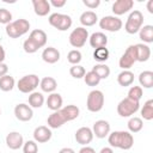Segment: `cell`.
I'll use <instances>...</instances> for the list:
<instances>
[{
    "label": "cell",
    "instance_id": "cell-46",
    "mask_svg": "<svg viewBox=\"0 0 153 153\" xmlns=\"http://www.w3.org/2000/svg\"><path fill=\"white\" fill-rule=\"evenodd\" d=\"M79 153H96V151L90 146H82L79 151Z\"/></svg>",
    "mask_w": 153,
    "mask_h": 153
},
{
    "label": "cell",
    "instance_id": "cell-2",
    "mask_svg": "<svg viewBox=\"0 0 153 153\" xmlns=\"http://www.w3.org/2000/svg\"><path fill=\"white\" fill-rule=\"evenodd\" d=\"M5 30H6V35L8 37H11V38H19L23 35H25L26 32H29L30 23H29V20L20 18V19L13 20L10 24H7Z\"/></svg>",
    "mask_w": 153,
    "mask_h": 153
},
{
    "label": "cell",
    "instance_id": "cell-10",
    "mask_svg": "<svg viewBox=\"0 0 153 153\" xmlns=\"http://www.w3.org/2000/svg\"><path fill=\"white\" fill-rule=\"evenodd\" d=\"M136 62V51H135V45H129L126 51L123 53V55L120 57L118 61V66L120 68H122L123 71L129 69L130 67H133V65Z\"/></svg>",
    "mask_w": 153,
    "mask_h": 153
},
{
    "label": "cell",
    "instance_id": "cell-16",
    "mask_svg": "<svg viewBox=\"0 0 153 153\" xmlns=\"http://www.w3.org/2000/svg\"><path fill=\"white\" fill-rule=\"evenodd\" d=\"M51 130L50 128L45 127V126H39L37 128H35L33 130V140L38 143H44V142H48L50 139H51Z\"/></svg>",
    "mask_w": 153,
    "mask_h": 153
},
{
    "label": "cell",
    "instance_id": "cell-12",
    "mask_svg": "<svg viewBox=\"0 0 153 153\" xmlns=\"http://www.w3.org/2000/svg\"><path fill=\"white\" fill-rule=\"evenodd\" d=\"M92 133H93V136L98 139H104L110 134V123L105 120L96 121L92 127Z\"/></svg>",
    "mask_w": 153,
    "mask_h": 153
},
{
    "label": "cell",
    "instance_id": "cell-37",
    "mask_svg": "<svg viewBox=\"0 0 153 153\" xmlns=\"http://www.w3.org/2000/svg\"><path fill=\"white\" fill-rule=\"evenodd\" d=\"M81 59H82V55H81V53L78 49H73V50H71L67 54V61L69 63H72L73 66L74 65H79L80 61H81Z\"/></svg>",
    "mask_w": 153,
    "mask_h": 153
},
{
    "label": "cell",
    "instance_id": "cell-6",
    "mask_svg": "<svg viewBox=\"0 0 153 153\" xmlns=\"http://www.w3.org/2000/svg\"><path fill=\"white\" fill-rule=\"evenodd\" d=\"M49 24L55 27L59 31H66L72 26V18L68 14H63V13H51L48 18Z\"/></svg>",
    "mask_w": 153,
    "mask_h": 153
},
{
    "label": "cell",
    "instance_id": "cell-22",
    "mask_svg": "<svg viewBox=\"0 0 153 153\" xmlns=\"http://www.w3.org/2000/svg\"><path fill=\"white\" fill-rule=\"evenodd\" d=\"M45 103H47V106H48L50 110H53V111H57V110H60V109L62 108L63 99H62V97H61L60 93L53 92V93H50V94L48 96Z\"/></svg>",
    "mask_w": 153,
    "mask_h": 153
},
{
    "label": "cell",
    "instance_id": "cell-27",
    "mask_svg": "<svg viewBox=\"0 0 153 153\" xmlns=\"http://www.w3.org/2000/svg\"><path fill=\"white\" fill-rule=\"evenodd\" d=\"M61 111H62V114L65 115L67 122L78 118V116H79V114H80L79 108H78L76 105H73V104L67 105V106H65V108H61Z\"/></svg>",
    "mask_w": 153,
    "mask_h": 153
},
{
    "label": "cell",
    "instance_id": "cell-1",
    "mask_svg": "<svg viewBox=\"0 0 153 153\" xmlns=\"http://www.w3.org/2000/svg\"><path fill=\"white\" fill-rule=\"evenodd\" d=\"M108 142L111 147L120 149H130L134 145V136L129 131L116 130L108 135Z\"/></svg>",
    "mask_w": 153,
    "mask_h": 153
},
{
    "label": "cell",
    "instance_id": "cell-48",
    "mask_svg": "<svg viewBox=\"0 0 153 153\" xmlns=\"http://www.w3.org/2000/svg\"><path fill=\"white\" fill-rule=\"evenodd\" d=\"M59 153H75V152H74V149L71 148V147H63V148H61V149L59 151Z\"/></svg>",
    "mask_w": 153,
    "mask_h": 153
},
{
    "label": "cell",
    "instance_id": "cell-19",
    "mask_svg": "<svg viewBox=\"0 0 153 153\" xmlns=\"http://www.w3.org/2000/svg\"><path fill=\"white\" fill-rule=\"evenodd\" d=\"M32 6H33V11L37 16L39 17H44L50 12V4L48 0H32Z\"/></svg>",
    "mask_w": 153,
    "mask_h": 153
},
{
    "label": "cell",
    "instance_id": "cell-26",
    "mask_svg": "<svg viewBox=\"0 0 153 153\" xmlns=\"http://www.w3.org/2000/svg\"><path fill=\"white\" fill-rule=\"evenodd\" d=\"M117 82H118L121 86H123V87L130 86V85L134 82V73L130 72L129 69L122 71V72L117 75Z\"/></svg>",
    "mask_w": 153,
    "mask_h": 153
},
{
    "label": "cell",
    "instance_id": "cell-5",
    "mask_svg": "<svg viewBox=\"0 0 153 153\" xmlns=\"http://www.w3.org/2000/svg\"><path fill=\"white\" fill-rule=\"evenodd\" d=\"M140 109V102L133 100L128 97L123 98L117 105V114L121 117H130Z\"/></svg>",
    "mask_w": 153,
    "mask_h": 153
},
{
    "label": "cell",
    "instance_id": "cell-13",
    "mask_svg": "<svg viewBox=\"0 0 153 153\" xmlns=\"http://www.w3.org/2000/svg\"><path fill=\"white\" fill-rule=\"evenodd\" d=\"M75 141L80 143L81 146H87L93 140V133L92 129L88 127H81L75 131Z\"/></svg>",
    "mask_w": 153,
    "mask_h": 153
},
{
    "label": "cell",
    "instance_id": "cell-50",
    "mask_svg": "<svg viewBox=\"0 0 153 153\" xmlns=\"http://www.w3.org/2000/svg\"><path fill=\"white\" fill-rule=\"evenodd\" d=\"M147 10L149 13H153V0H149L147 2Z\"/></svg>",
    "mask_w": 153,
    "mask_h": 153
},
{
    "label": "cell",
    "instance_id": "cell-25",
    "mask_svg": "<svg viewBox=\"0 0 153 153\" xmlns=\"http://www.w3.org/2000/svg\"><path fill=\"white\" fill-rule=\"evenodd\" d=\"M39 87L43 92L53 93V92H55V90L57 87V82L51 76H44L42 80H39Z\"/></svg>",
    "mask_w": 153,
    "mask_h": 153
},
{
    "label": "cell",
    "instance_id": "cell-24",
    "mask_svg": "<svg viewBox=\"0 0 153 153\" xmlns=\"http://www.w3.org/2000/svg\"><path fill=\"white\" fill-rule=\"evenodd\" d=\"M79 20H80L82 27H85V26H93L98 22V16L93 11H85V12L81 13Z\"/></svg>",
    "mask_w": 153,
    "mask_h": 153
},
{
    "label": "cell",
    "instance_id": "cell-41",
    "mask_svg": "<svg viewBox=\"0 0 153 153\" xmlns=\"http://www.w3.org/2000/svg\"><path fill=\"white\" fill-rule=\"evenodd\" d=\"M23 49H24V51L27 53V54H33V53H36L39 48H38L31 39L26 38V39L24 41V43H23Z\"/></svg>",
    "mask_w": 153,
    "mask_h": 153
},
{
    "label": "cell",
    "instance_id": "cell-47",
    "mask_svg": "<svg viewBox=\"0 0 153 153\" xmlns=\"http://www.w3.org/2000/svg\"><path fill=\"white\" fill-rule=\"evenodd\" d=\"M5 57H6V53H5V49H4V47L0 44V63H1V62H4Z\"/></svg>",
    "mask_w": 153,
    "mask_h": 153
},
{
    "label": "cell",
    "instance_id": "cell-51",
    "mask_svg": "<svg viewBox=\"0 0 153 153\" xmlns=\"http://www.w3.org/2000/svg\"><path fill=\"white\" fill-rule=\"evenodd\" d=\"M0 115H1V109H0Z\"/></svg>",
    "mask_w": 153,
    "mask_h": 153
},
{
    "label": "cell",
    "instance_id": "cell-30",
    "mask_svg": "<svg viewBox=\"0 0 153 153\" xmlns=\"http://www.w3.org/2000/svg\"><path fill=\"white\" fill-rule=\"evenodd\" d=\"M44 96L41 93V92H31L30 96H29V105L31 108H41L43 104H44Z\"/></svg>",
    "mask_w": 153,
    "mask_h": 153
},
{
    "label": "cell",
    "instance_id": "cell-23",
    "mask_svg": "<svg viewBox=\"0 0 153 153\" xmlns=\"http://www.w3.org/2000/svg\"><path fill=\"white\" fill-rule=\"evenodd\" d=\"M135 45V51H136V61L139 62H146L151 57V49L147 44L143 43H137Z\"/></svg>",
    "mask_w": 153,
    "mask_h": 153
},
{
    "label": "cell",
    "instance_id": "cell-20",
    "mask_svg": "<svg viewBox=\"0 0 153 153\" xmlns=\"http://www.w3.org/2000/svg\"><path fill=\"white\" fill-rule=\"evenodd\" d=\"M29 39H31L38 48H43L45 44H47V33L41 30V29H36V30H32L30 32V36H29Z\"/></svg>",
    "mask_w": 153,
    "mask_h": 153
},
{
    "label": "cell",
    "instance_id": "cell-28",
    "mask_svg": "<svg viewBox=\"0 0 153 153\" xmlns=\"http://www.w3.org/2000/svg\"><path fill=\"white\" fill-rule=\"evenodd\" d=\"M139 82L145 88H151L153 86V72L152 71H143L139 75Z\"/></svg>",
    "mask_w": 153,
    "mask_h": 153
},
{
    "label": "cell",
    "instance_id": "cell-38",
    "mask_svg": "<svg viewBox=\"0 0 153 153\" xmlns=\"http://www.w3.org/2000/svg\"><path fill=\"white\" fill-rule=\"evenodd\" d=\"M84 81H85V84L86 85H88V86H97L98 84H99V81H100V79L97 76V74L94 73V72H92V71H90V72H87L85 75H84Z\"/></svg>",
    "mask_w": 153,
    "mask_h": 153
},
{
    "label": "cell",
    "instance_id": "cell-33",
    "mask_svg": "<svg viewBox=\"0 0 153 153\" xmlns=\"http://www.w3.org/2000/svg\"><path fill=\"white\" fill-rule=\"evenodd\" d=\"M141 116L146 121L153 120V99H148L147 102H145L141 109Z\"/></svg>",
    "mask_w": 153,
    "mask_h": 153
},
{
    "label": "cell",
    "instance_id": "cell-44",
    "mask_svg": "<svg viewBox=\"0 0 153 153\" xmlns=\"http://www.w3.org/2000/svg\"><path fill=\"white\" fill-rule=\"evenodd\" d=\"M66 0H50L49 1V4H50V6H54V7H56V8H60V7H63L65 5H66Z\"/></svg>",
    "mask_w": 153,
    "mask_h": 153
},
{
    "label": "cell",
    "instance_id": "cell-11",
    "mask_svg": "<svg viewBox=\"0 0 153 153\" xmlns=\"http://www.w3.org/2000/svg\"><path fill=\"white\" fill-rule=\"evenodd\" d=\"M14 116L17 120L22 121V122H27L32 118L33 116V111H32V108L25 103H20V104H17L14 106Z\"/></svg>",
    "mask_w": 153,
    "mask_h": 153
},
{
    "label": "cell",
    "instance_id": "cell-43",
    "mask_svg": "<svg viewBox=\"0 0 153 153\" xmlns=\"http://www.w3.org/2000/svg\"><path fill=\"white\" fill-rule=\"evenodd\" d=\"M82 4L86 7H88L90 10H93L100 5V0H82Z\"/></svg>",
    "mask_w": 153,
    "mask_h": 153
},
{
    "label": "cell",
    "instance_id": "cell-49",
    "mask_svg": "<svg viewBox=\"0 0 153 153\" xmlns=\"http://www.w3.org/2000/svg\"><path fill=\"white\" fill-rule=\"evenodd\" d=\"M99 153H114V151L111 147H103Z\"/></svg>",
    "mask_w": 153,
    "mask_h": 153
},
{
    "label": "cell",
    "instance_id": "cell-45",
    "mask_svg": "<svg viewBox=\"0 0 153 153\" xmlns=\"http://www.w3.org/2000/svg\"><path fill=\"white\" fill-rule=\"evenodd\" d=\"M7 72H8V66H7L6 63L1 62V63H0V78L4 76V75H6Z\"/></svg>",
    "mask_w": 153,
    "mask_h": 153
},
{
    "label": "cell",
    "instance_id": "cell-18",
    "mask_svg": "<svg viewBox=\"0 0 153 153\" xmlns=\"http://www.w3.org/2000/svg\"><path fill=\"white\" fill-rule=\"evenodd\" d=\"M60 51L54 48V47H48V48H44V50L42 51V60L47 63H56L59 60H60Z\"/></svg>",
    "mask_w": 153,
    "mask_h": 153
},
{
    "label": "cell",
    "instance_id": "cell-29",
    "mask_svg": "<svg viewBox=\"0 0 153 153\" xmlns=\"http://www.w3.org/2000/svg\"><path fill=\"white\" fill-rule=\"evenodd\" d=\"M139 37L145 43H152L153 42V26L143 25L139 31Z\"/></svg>",
    "mask_w": 153,
    "mask_h": 153
},
{
    "label": "cell",
    "instance_id": "cell-8",
    "mask_svg": "<svg viewBox=\"0 0 153 153\" xmlns=\"http://www.w3.org/2000/svg\"><path fill=\"white\" fill-rule=\"evenodd\" d=\"M69 43L72 47L74 48H81L86 44V41L88 39V31L86 27L79 26L76 29H74L71 33H69Z\"/></svg>",
    "mask_w": 153,
    "mask_h": 153
},
{
    "label": "cell",
    "instance_id": "cell-32",
    "mask_svg": "<svg viewBox=\"0 0 153 153\" xmlns=\"http://www.w3.org/2000/svg\"><path fill=\"white\" fill-rule=\"evenodd\" d=\"M92 72H94L97 74V76L102 80V79H106L109 75H110V68L109 66L104 65V63H98V65H94L92 67Z\"/></svg>",
    "mask_w": 153,
    "mask_h": 153
},
{
    "label": "cell",
    "instance_id": "cell-21",
    "mask_svg": "<svg viewBox=\"0 0 153 153\" xmlns=\"http://www.w3.org/2000/svg\"><path fill=\"white\" fill-rule=\"evenodd\" d=\"M88 42H90V45L92 48L97 49V48H100V47H106V44H108V37L103 32H93L88 37Z\"/></svg>",
    "mask_w": 153,
    "mask_h": 153
},
{
    "label": "cell",
    "instance_id": "cell-36",
    "mask_svg": "<svg viewBox=\"0 0 153 153\" xmlns=\"http://www.w3.org/2000/svg\"><path fill=\"white\" fill-rule=\"evenodd\" d=\"M142 94H143V91H142V87L141 86H131L128 91V98L133 99V100H137L140 102V99L142 98Z\"/></svg>",
    "mask_w": 153,
    "mask_h": 153
},
{
    "label": "cell",
    "instance_id": "cell-9",
    "mask_svg": "<svg viewBox=\"0 0 153 153\" xmlns=\"http://www.w3.org/2000/svg\"><path fill=\"white\" fill-rule=\"evenodd\" d=\"M122 20L116 17V16H105L99 20V26L100 29L110 32H116L122 29Z\"/></svg>",
    "mask_w": 153,
    "mask_h": 153
},
{
    "label": "cell",
    "instance_id": "cell-3",
    "mask_svg": "<svg viewBox=\"0 0 153 153\" xmlns=\"http://www.w3.org/2000/svg\"><path fill=\"white\" fill-rule=\"evenodd\" d=\"M142 24H143V14L139 10H134L128 16V19L124 25V30L128 33L134 35L140 31V29L142 27Z\"/></svg>",
    "mask_w": 153,
    "mask_h": 153
},
{
    "label": "cell",
    "instance_id": "cell-4",
    "mask_svg": "<svg viewBox=\"0 0 153 153\" xmlns=\"http://www.w3.org/2000/svg\"><path fill=\"white\" fill-rule=\"evenodd\" d=\"M104 93L100 90H92L86 99V108L91 112H98L104 106Z\"/></svg>",
    "mask_w": 153,
    "mask_h": 153
},
{
    "label": "cell",
    "instance_id": "cell-34",
    "mask_svg": "<svg viewBox=\"0 0 153 153\" xmlns=\"http://www.w3.org/2000/svg\"><path fill=\"white\" fill-rule=\"evenodd\" d=\"M109 55H110V53H109V50H108L106 47L97 48V49H94V51H93V59H94L96 61L100 62V63L105 62V61L109 59Z\"/></svg>",
    "mask_w": 153,
    "mask_h": 153
},
{
    "label": "cell",
    "instance_id": "cell-17",
    "mask_svg": "<svg viewBox=\"0 0 153 153\" xmlns=\"http://www.w3.org/2000/svg\"><path fill=\"white\" fill-rule=\"evenodd\" d=\"M66 122H67V121H66V117H65V115L62 114L61 109L57 110V111H54L51 115H49V117H48V120H47V124H48V127L51 128V129H57V128H60L61 126H63Z\"/></svg>",
    "mask_w": 153,
    "mask_h": 153
},
{
    "label": "cell",
    "instance_id": "cell-31",
    "mask_svg": "<svg viewBox=\"0 0 153 153\" xmlns=\"http://www.w3.org/2000/svg\"><path fill=\"white\" fill-rule=\"evenodd\" d=\"M14 78L6 74L4 76L0 78V90L4 91V92H8V91H12L13 87H14Z\"/></svg>",
    "mask_w": 153,
    "mask_h": 153
},
{
    "label": "cell",
    "instance_id": "cell-7",
    "mask_svg": "<svg viewBox=\"0 0 153 153\" xmlns=\"http://www.w3.org/2000/svg\"><path fill=\"white\" fill-rule=\"evenodd\" d=\"M39 85V78L36 74H27L20 78L17 82V87L22 93H31Z\"/></svg>",
    "mask_w": 153,
    "mask_h": 153
},
{
    "label": "cell",
    "instance_id": "cell-35",
    "mask_svg": "<svg viewBox=\"0 0 153 153\" xmlns=\"http://www.w3.org/2000/svg\"><path fill=\"white\" fill-rule=\"evenodd\" d=\"M128 129H129V133H139L142 127H143V122L140 117H131L129 121H128Z\"/></svg>",
    "mask_w": 153,
    "mask_h": 153
},
{
    "label": "cell",
    "instance_id": "cell-14",
    "mask_svg": "<svg viewBox=\"0 0 153 153\" xmlns=\"http://www.w3.org/2000/svg\"><path fill=\"white\" fill-rule=\"evenodd\" d=\"M6 145L10 149H19L20 147H23L24 145V139H23V135L18 131H11L7 134L6 136Z\"/></svg>",
    "mask_w": 153,
    "mask_h": 153
},
{
    "label": "cell",
    "instance_id": "cell-42",
    "mask_svg": "<svg viewBox=\"0 0 153 153\" xmlns=\"http://www.w3.org/2000/svg\"><path fill=\"white\" fill-rule=\"evenodd\" d=\"M12 22V13L6 8H0V24H10Z\"/></svg>",
    "mask_w": 153,
    "mask_h": 153
},
{
    "label": "cell",
    "instance_id": "cell-15",
    "mask_svg": "<svg viewBox=\"0 0 153 153\" xmlns=\"http://www.w3.org/2000/svg\"><path fill=\"white\" fill-rule=\"evenodd\" d=\"M134 7L133 0H117L112 4V12L116 16H122L124 13H128Z\"/></svg>",
    "mask_w": 153,
    "mask_h": 153
},
{
    "label": "cell",
    "instance_id": "cell-40",
    "mask_svg": "<svg viewBox=\"0 0 153 153\" xmlns=\"http://www.w3.org/2000/svg\"><path fill=\"white\" fill-rule=\"evenodd\" d=\"M38 146L35 140H29L23 145V153H37Z\"/></svg>",
    "mask_w": 153,
    "mask_h": 153
},
{
    "label": "cell",
    "instance_id": "cell-39",
    "mask_svg": "<svg viewBox=\"0 0 153 153\" xmlns=\"http://www.w3.org/2000/svg\"><path fill=\"white\" fill-rule=\"evenodd\" d=\"M69 74H71L73 78H75V79H81V78H84V75L86 74V71H85V68H84L82 66H80V65H74V66H72V67L69 68Z\"/></svg>",
    "mask_w": 153,
    "mask_h": 153
}]
</instances>
